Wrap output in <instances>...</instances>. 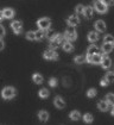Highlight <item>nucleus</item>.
<instances>
[{"label": "nucleus", "instance_id": "473e14b6", "mask_svg": "<svg viewBox=\"0 0 114 125\" xmlns=\"http://www.w3.org/2000/svg\"><path fill=\"white\" fill-rule=\"evenodd\" d=\"M75 10H76V12H77L78 14H83V10H85V6H83V5H77Z\"/></svg>", "mask_w": 114, "mask_h": 125}, {"label": "nucleus", "instance_id": "2eb2a0df", "mask_svg": "<svg viewBox=\"0 0 114 125\" xmlns=\"http://www.w3.org/2000/svg\"><path fill=\"white\" fill-rule=\"evenodd\" d=\"M93 12H94L93 7H90V6H86L85 10H83V16H85L87 19H90V18L93 17Z\"/></svg>", "mask_w": 114, "mask_h": 125}, {"label": "nucleus", "instance_id": "dca6fc26", "mask_svg": "<svg viewBox=\"0 0 114 125\" xmlns=\"http://www.w3.org/2000/svg\"><path fill=\"white\" fill-rule=\"evenodd\" d=\"M95 54H100L99 52V48L96 45H94V44H92L89 48L87 49V55L88 56H92V55H95Z\"/></svg>", "mask_w": 114, "mask_h": 125}, {"label": "nucleus", "instance_id": "72a5a7b5", "mask_svg": "<svg viewBox=\"0 0 114 125\" xmlns=\"http://www.w3.org/2000/svg\"><path fill=\"white\" fill-rule=\"evenodd\" d=\"M49 85L51 87H56L57 86V79L56 77H51L50 81H49Z\"/></svg>", "mask_w": 114, "mask_h": 125}, {"label": "nucleus", "instance_id": "0eeeda50", "mask_svg": "<svg viewBox=\"0 0 114 125\" xmlns=\"http://www.w3.org/2000/svg\"><path fill=\"white\" fill-rule=\"evenodd\" d=\"M43 56H44V58H47V60H57L58 58V54H57L55 50H52V49H48V50L44 51Z\"/></svg>", "mask_w": 114, "mask_h": 125}, {"label": "nucleus", "instance_id": "f03ea898", "mask_svg": "<svg viewBox=\"0 0 114 125\" xmlns=\"http://www.w3.org/2000/svg\"><path fill=\"white\" fill-rule=\"evenodd\" d=\"M63 37H64L66 41H68V42H73V41H75V39L77 38V33H76L74 26H69V28L66 30Z\"/></svg>", "mask_w": 114, "mask_h": 125}, {"label": "nucleus", "instance_id": "2f4dec72", "mask_svg": "<svg viewBox=\"0 0 114 125\" xmlns=\"http://www.w3.org/2000/svg\"><path fill=\"white\" fill-rule=\"evenodd\" d=\"M26 38L30 39V41H35L36 37H35V31H28L26 32Z\"/></svg>", "mask_w": 114, "mask_h": 125}, {"label": "nucleus", "instance_id": "4be33fe9", "mask_svg": "<svg viewBox=\"0 0 114 125\" xmlns=\"http://www.w3.org/2000/svg\"><path fill=\"white\" fill-rule=\"evenodd\" d=\"M32 80H33V82H35V83H37V85L43 83V76H42V75H39V74H33Z\"/></svg>", "mask_w": 114, "mask_h": 125}, {"label": "nucleus", "instance_id": "ea45409f", "mask_svg": "<svg viewBox=\"0 0 114 125\" xmlns=\"http://www.w3.org/2000/svg\"><path fill=\"white\" fill-rule=\"evenodd\" d=\"M2 18H4V16H2V12L0 11V20H2Z\"/></svg>", "mask_w": 114, "mask_h": 125}, {"label": "nucleus", "instance_id": "4c0bfd02", "mask_svg": "<svg viewBox=\"0 0 114 125\" xmlns=\"http://www.w3.org/2000/svg\"><path fill=\"white\" fill-rule=\"evenodd\" d=\"M4 48H5V43H4L2 38H0V50H2Z\"/></svg>", "mask_w": 114, "mask_h": 125}, {"label": "nucleus", "instance_id": "c85d7f7f", "mask_svg": "<svg viewBox=\"0 0 114 125\" xmlns=\"http://www.w3.org/2000/svg\"><path fill=\"white\" fill-rule=\"evenodd\" d=\"M106 79H107V81L111 83V82H114V72H109V73H107L106 74Z\"/></svg>", "mask_w": 114, "mask_h": 125}, {"label": "nucleus", "instance_id": "9d476101", "mask_svg": "<svg viewBox=\"0 0 114 125\" xmlns=\"http://www.w3.org/2000/svg\"><path fill=\"white\" fill-rule=\"evenodd\" d=\"M54 104L56 106L57 108H64L66 107V101L63 100L62 96H58L57 95L55 99H54Z\"/></svg>", "mask_w": 114, "mask_h": 125}, {"label": "nucleus", "instance_id": "4468645a", "mask_svg": "<svg viewBox=\"0 0 114 125\" xmlns=\"http://www.w3.org/2000/svg\"><path fill=\"white\" fill-rule=\"evenodd\" d=\"M66 21H68V24H69L70 26H76L77 24H80V19H78L77 16H70Z\"/></svg>", "mask_w": 114, "mask_h": 125}, {"label": "nucleus", "instance_id": "39448f33", "mask_svg": "<svg viewBox=\"0 0 114 125\" xmlns=\"http://www.w3.org/2000/svg\"><path fill=\"white\" fill-rule=\"evenodd\" d=\"M93 10H96V12L99 13H106L108 11V6H106L102 1L100 0H95L94 1V9Z\"/></svg>", "mask_w": 114, "mask_h": 125}, {"label": "nucleus", "instance_id": "f3484780", "mask_svg": "<svg viewBox=\"0 0 114 125\" xmlns=\"http://www.w3.org/2000/svg\"><path fill=\"white\" fill-rule=\"evenodd\" d=\"M113 48H114L113 44L104 43V44H102V47H101V50H102V52H104V54H109V52L113 50Z\"/></svg>", "mask_w": 114, "mask_h": 125}, {"label": "nucleus", "instance_id": "393cba45", "mask_svg": "<svg viewBox=\"0 0 114 125\" xmlns=\"http://www.w3.org/2000/svg\"><path fill=\"white\" fill-rule=\"evenodd\" d=\"M80 118H81V115H80L78 111H73V112L70 113V119H71V120H78Z\"/></svg>", "mask_w": 114, "mask_h": 125}, {"label": "nucleus", "instance_id": "bb28decb", "mask_svg": "<svg viewBox=\"0 0 114 125\" xmlns=\"http://www.w3.org/2000/svg\"><path fill=\"white\" fill-rule=\"evenodd\" d=\"M93 115H90V113H86L85 115H83V120H85V123H87V124H90L92 122H93Z\"/></svg>", "mask_w": 114, "mask_h": 125}, {"label": "nucleus", "instance_id": "cd10ccee", "mask_svg": "<svg viewBox=\"0 0 114 125\" xmlns=\"http://www.w3.org/2000/svg\"><path fill=\"white\" fill-rule=\"evenodd\" d=\"M74 61H75V63H77V64L85 63L86 62V56H83V55H81V56H76Z\"/></svg>", "mask_w": 114, "mask_h": 125}, {"label": "nucleus", "instance_id": "423d86ee", "mask_svg": "<svg viewBox=\"0 0 114 125\" xmlns=\"http://www.w3.org/2000/svg\"><path fill=\"white\" fill-rule=\"evenodd\" d=\"M101 60H102V55L101 54H95L92 56H86V61L89 62V63H94V64H99L101 63Z\"/></svg>", "mask_w": 114, "mask_h": 125}, {"label": "nucleus", "instance_id": "412c9836", "mask_svg": "<svg viewBox=\"0 0 114 125\" xmlns=\"http://www.w3.org/2000/svg\"><path fill=\"white\" fill-rule=\"evenodd\" d=\"M38 118H39V120H42V122H47L48 119H49V113H48L47 111H40V112L38 113Z\"/></svg>", "mask_w": 114, "mask_h": 125}, {"label": "nucleus", "instance_id": "6e6552de", "mask_svg": "<svg viewBox=\"0 0 114 125\" xmlns=\"http://www.w3.org/2000/svg\"><path fill=\"white\" fill-rule=\"evenodd\" d=\"M11 28L14 31V33H20L23 31V24H21L20 20H14V21H12Z\"/></svg>", "mask_w": 114, "mask_h": 125}, {"label": "nucleus", "instance_id": "1a4fd4ad", "mask_svg": "<svg viewBox=\"0 0 114 125\" xmlns=\"http://www.w3.org/2000/svg\"><path fill=\"white\" fill-rule=\"evenodd\" d=\"M94 26L97 32H104V31H106V23H104V20H96Z\"/></svg>", "mask_w": 114, "mask_h": 125}, {"label": "nucleus", "instance_id": "a211bd4d", "mask_svg": "<svg viewBox=\"0 0 114 125\" xmlns=\"http://www.w3.org/2000/svg\"><path fill=\"white\" fill-rule=\"evenodd\" d=\"M108 103L106 101V100H101V101H99L97 103V107H99V110L100 111H107L108 110Z\"/></svg>", "mask_w": 114, "mask_h": 125}, {"label": "nucleus", "instance_id": "a19ab883", "mask_svg": "<svg viewBox=\"0 0 114 125\" xmlns=\"http://www.w3.org/2000/svg\"><path fill=\"white\" fill-rule=\"evenodd\" d=\"M112 115H114V107L112 108Z\"/></svg>", "mask_w": 114, "mask_h": 125}, {"label": "nucleus", "instance_id": "aec40b11", "mask_svg": "<svg viewBox=\"0 0 114 125\" xmlns=\"http://www.w3.org/2000/svg\"><path fill=\"white\" fill-rule=\"evenodd\" d=\"M63 50H64V51H68V52L73 51V50H74V45L71 44V42L66 41V42L63 43Z\"/></svg>", "mask_w": 114, "mask_h": 125}, {"label": "nucleus", "instance_id": "f257e3e1", "mask_svg": "<svg viewBox=\"0 0 114 125\" xmlns=\"http://www.w3.org/2000/svg\"><path fill=\"white\" fill-rule=\"evenodd\" d=\"M17 94V91H16V88L14 87H11V86H7L5 87L4 89H2V92H1V95L4 99H12V98H14Z\"/></svg>", "mask_w": 114, "mask_h": 125}, {"label": "nucleus", "instance_id": "9b49d317", "mask_svg": "<svg viewBox=\"0 0 114 125\" xmlns=\"http://www.w3.org/2000/svg\"><path fill=\"white\" fill-rule=\"evenodd\" d=\"M104 69H108V68H111L112 66V60L108 57V56H102V60H101V63H100Z\"/></svg>", "mask_w": 114, "mask_h": 125}, {"label": "nucleus", "instance_id": "20e7f679", "mask_svg": "<svg viewBox=\"0 0 114 125\" xmlns=\"http://www.w3.org/2000/svg\"><path fill=\"white\" fill-rule=\"evenodd\" d=\"M63 35H59V33H56L55 36H54V38L50 39V49H54L57 48L58 47V44H61L62 43V41H63Z\"/></svg>", "mask_w": 114, "mask_h": 125}, {"label": "nucleus", "instance_id": "f8f14e48", "mask_svg": "<svg viewBox=\"0 0 114 125\" xmlns=\"http://www.w3.org/2000/svg\"><path fill=\"white\" fill-rule=\"evenodd\" d=\"M99 38H100V36H99L97 31H90V32L88 33V41L92 42V43H94V42H96V41H99Z\"/></svg>", "mask_w": 114, "mask_h": 125}, {"label": "nucleus", "instance_id": "e433bc0d", "mask_svg": "<svg viewBox=\"0 0 114 125\" xmlns=\"http://www.w3.org/2000/svg\"><path fill=\"white\" fill-rule=\"evenodd\" d=\"M100 85H101V86H108V85H109V82L107 81V79H106V77H104V79L101 80Z\"/></svg>", "mask_w": 114, "mask_h": 125}, {"label": "nucleus", "instance_id": "7c9ffc66", "mask_svg": "<svg viewBox=\"0 0 114 125\" xmlns=\"http://www.w3.org/2000/svg\"><path fill=\"white\" fill-rule=\"evenodd\" d=\"M55 35H56V33H55V31H54V30H51V29H49L47 32H45V37H48L49 39H52Z\"/></svg>", "mask_w": 114, "mask_h": 125}, {"label": "nucleus", "instance_id": "79ce46f5", "mask_svg": "<svg viewBox=\"0 0 114 125\" xmlns=\"http://www.w3.org/2000/svg\"><path fill=\"white\" fill-rule=\"evenodd\" d=\"M113 45H114V43H113Z\"/></svg>", "mask_w": 114, "mask_h": 125}, {"label": "nucleus", "instance_id": "7ed1b4c3", "mask_svg": "<svg viewBox=\"0 0 114 125\" xmlns=\"http://www.w3.org/2000/svg\"><path fill=\"white\" fill-rule=\"evenodd\" d=\"M37 25L40 30L47 31V30H49L50 26H51V20L49 19V18H40V19L37 21Z\"/></svg>", "mask_w": 114, "mask_h": 125}, {"label": "nucleus", "instance_id": "a878e982", "mask_svg": "<svg viewBox=\"0 0 114 125\" xmlns=\"http://www.w3.org/2000/svg\"><path fill=\"white\" fill-rule=\"evenodd\" d=\"M104 43H108V44H113L114 43V37L112 35H106L104 38Z\"/></svg>", "mask_w": 114, "mask_h": 125}, {"label": "nucleus", "instance_id": "5701e85b", "mask_svg": "<svg viewBox=\"0 0 114 125\" xmlns=\"http://www.w3.org/2000/svg\"><path fill=\"white\" fill-rule=\"evenodd\" d=\"M106 101L108 103V105H111L114 107V94L113 93H109V94L106 95Z\"/></svg>", "mask_w": 114, "mask_h": 125}, {"label": "nucleus", "instance_id": "b1692460", "mask_svg": "<svg viewBox=\"0 0 114 125\" xmlns=\"http://www.w3.org/2000/svg\"><path fill=\"white\" fill-rule=\"evenodd\" d=\"M38 94H39L40 98H48V96L50 95V92L48 91L47 88H42V89L38 92Z\"/></svg>", "mask_w": 114, "mask_h": 125}, {"label": "nucleus", "instance_id": "f704fd0d", "mask_svg": "<svg viewBox=\"0 0 114 125\" xmlns=\"http://www.w3.org/2000/svg\"><path fill=\"white\" fill-rule=\"evenodd\" d=\"M100 1H102L106 6H112L114 4V0H100Z\"/></svg>", "mask_w": 114, "mask_h": 125}, {"label": "nucleus", "instance_id": "ddd939ff", "mask_svg": "<svg viewBox=\"0 0 114 125\" xmlns=\"http://www.w3.org/2000/svg\"><path fill=\"white\" fill-rule=\"evenodd\" d=\"M2 16L6 19H12L14 17V11L12 10V9H5V10L2 11Z\"/></svg>", "mask_w": 114, "mask_h": 125}, {"label": "nucleus", "instance_id": "c756f323", "mask_svg": "<svg viewBox=\"0 0 114 125\" xmlns=\"http://www.w3.org/2000/svg\"><path fill=\"white\" fill-rule=\"evenodd\" d=\"M96 94H97V91H96L95 88H90V89L87 92V96H89V98H94Z\"/></svg>", "mask_w": 114, "mask_h": 125}, {"label": "nucleus", "instance_id": "c9c22d12", "mask_svg": "<svg viewBox=\"0 0 114 125\" xmlns=\"http://www.w3.org/2000/svg\"><path fill=\"white\" fill-rule=\"evenodd\" d=\"M6 35V31H5V28L2 25H0V38H4V36Z\"/></svg>", "mask_w": 114, "mask_h": 125}, {"label": "nucleus", "instance_id": "6ab92c4d", "mask_svg": "<svg viewBox=\"0 0 114 125\" xmlns=\"http://www.w3.org/2000/svg\"><path fill=\"white\" fill-rule=\"evenodd\" d=\"M35 37L37 41H42V39L45 37V31L44 30H37V31H35Z\"/></svg>", "mask_w": 114, "mask_h": 125}, {"label": "nucleus", "instance_id": "58836bf2", "mask_svg": "<svg viewBox=\"0 0 114 125\" xmlns=\"http://www.w3.org/2000/svg\"><path fill=\"white\" fill-rule=\"evenodd\" d=\"M64 86H70V82L69 80H66V77H64Z\"/></svg>", "mask_w": 114, "mask_h": 125}]
</instances>
